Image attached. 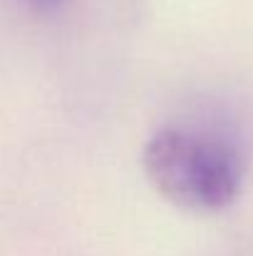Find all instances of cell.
I'll use <instances>...</instances> for the list:
<instances>
[{"mask_svg": "<svg viewBox=\"0 0 253 256\" xmlns=\"http://www.w3.org/2000/svg\"><path fill=\"white\" fill-rule=\"evenodd\" d=\"M144 170L159 194L194 212L229 206L244 182L239 150L211 132L167 127L144 147Z\"/></svg>", "mask_w": 253, "mask_h": 256, "instance_id": "1", "label": "cell"}, {"mask_svg": "<svg viewBox=\"0 0 253 256\" xmlns=\"http://www.w3.org/2000/svg\"><path fill=\"white\" fill-rule=\"evenodd\" d=\"M32 2H37V5H52V2H57V0H32Z\"/></svg>", "mask_w": 253, "mask_h": 256, "instance_id": "2", "label": "cell"}]
</instances>
